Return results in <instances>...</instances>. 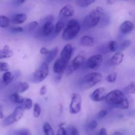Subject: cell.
<instances>
[{
	"mask_svg": "<svg viewBox=\"0 0 135 135\" xmlns=\"http://www.w3.org/2000/svg\"><path fill=\"white\" fill-rule=\"evenodd\" d=\"M24 113H25V109L22 108L21 105L17 106L15 108L14 111L3 120L2 123L3 125L5 127H8L18 122L22 118Z\"/></svg>",
	"mask_w": 135,
	"mask_h": 135,
	"instance_id": "cell-7",
	"label": "cell"
},
{
	"mask_svg": "<svg viewBox=\"0 0 135 135\" xmlns=\"http://www.w3.org/2000/svg\"><path fill=\"white\" fill-rule=\"evenodd\" d=\"M65 22L63 20H59L54 25V31H53L52 36L54 37H56L63 30V29L65 28Z\"/></svg>",
	"mask_w": 135,
	"mask_h": 135,
	"instance_id": "cell-21",
	"label": "cell"
},
{
	"mask_svg": "<svg viewBox=\"0 0 135 135\" xmlns=\"http://www.w3.org/2000/svg\"><path fill=\"white\" fill-rule=\"evenodd\" d=\"M86 61V56L84 53H80L76 55L71 62H69L67 69L66 73L67 76L72 75L74 72L77 71L80 68Z\"/></svg>",
	"mask_w": 135,
	"mask_h": 135,
	"instance_id": "cell-6",
	"label": "cell"
},
{
	"mask_svg": "<svg viewBox=\"0 0 135 135\" xmlns=\"http://www.w3.org/2000/svg\"><path fill=\"white\" fill-rule=\"evenodd\" d=\"M38 26V22L37 21H32L25 26V27L24 28V30L26 32H31L35 30Z\"/></svg>",
	"mask_w": 135,
	"mask_h": 135,
	"instance_id": "cell-33",
	"label": "cell"
},
{
	"mask_svg": "<svg viewBox=\"0 0 135 135\" xmlns=\"http://www.w3.org/2000/svg\"><path fill=\"white\" fill-rule=\"evenodd\" d=\"M50 50H49L48 48H47V47H42V48L40 50V54H41V55H47V54H49V52H50Z\"/></svg>",
	"mask_w": 135,
	"mask_h": 135,
	"instance_id": "cell-43",
	"label": "cell"
},
{
	"mask_svg": "<svg viewBox=\"0 0 135 135\" xmlns=\"http://www.w3.org/2000/svg\"><path fill=\"white\" fill-rule=\"evenodd\" d=\"M13 55H14V53L13 50L7 45L4 46L2 50H0V59L11 58L13 56Z\"/></svg>",
	"mask_w": 135,
	"mask_h": 135,
	"instance_id": "cell-19",
	"label": "cell"
},
{
	"mask_svg": "<svg viewBox=\"0 0 135 135\" xmlns=\"http://www.w3.org/2000/svg\"><path fill=\"white\" fill-rule=\"evenodd\" d=\"M14 79V75H13L11 72L7 71L6 72H4L2 75V83L5 85H8L10 84Z\"/></svg>",
	"mask_w": 135,
	"mask_h": 135,
	"instance_id": "cell-23",
	"label": "cell"
},
{
	"mask_svg": "<svg viewBox=\"0 0 135 135\" xmlns=\"http://www.w3.org/2000/svg\"><path fill=\"white\" fill-rule=\"evenodd\" d=\"M10 98L13 103L17 104H22L25 100V98L21 96V94H18L17 92H15L11 94L10 96Z\"/></svg>",
	"mask_w": 135,
	"mask_h": 135,
	"instance_id": "cell-24",
	"label": "cell"
},
{
	"mask_svg": "<svg viewBox=\"0 0 135 135\" xmlns=\"http://www.w3.org/2000/svg\"><path fill=\"white\" fill-rule=\"evenodd\" d=\"M108 112L106 109H102V110H100V112H99V113H98V119H102L104 117H106V115H108Z\"/></svg>",
	"mask_w": 135,
	"mask_h": 135,
	"instance_id": "cell-41",
	"label": "cell"
},
{
	"mask_svg": "<svg viewBox=\"0 0 135 135\" xmlns=\"http://www.w3.org/2000/svg\"><path fill=\"white\" fill-rule=\"evenodd\" d=\"M134 28L133 22L130 21H125L120 25L119 30L123 34H128L131 32Z\"/></svg>",
	"mask_w": 135,
	"mask_h": 135,
	"instance_id": "cell-17",
	"label": "cell"
},
{
	"mask_svg": "<svg viewBox=\"0 0 135 135\" xmlns=\"http://www.w3.org/2000/svg\"><path fill=\"white\" fill-rule=\"evenodd\" d=\"M58 53H59V47H55L54 48H53L52 50H50L49 54L46 55V57L44 62H46L47 64H50L51 62H52L54 61L55 57L57 55Z\"/></svg>",
	"mask_w": 135,
	"mask_h": 135,
	"instance_id": "cell-20",
	"label": "cell"
},
{
	"mask_svg": "<svg viewBox=\"0 0 135 135\" xmlns=\"http://www.w3.org/2000/svg\"><path fill=\"white\" fill-rule=\"evenodd\" d=\"M94 44L95 39L90 36H83L80 40V44L83 47H92Z\"/></svg>",
	"mask_w": 135,
	"mask_h": 135,
	"instance_id": "cell-18",
	"label": "cell"
},
{
	"mask_svg": "<svg viewBox=\"0 0 135 135\" xmlns=\"http://www.w3.org/2000/svg\"><path fill=\"white\" fill-rule=\"evenodd\" d=\"M33 116L35 118H38L40 116L41 112V106L38 103H35L33 104Z\"/></svg>",
	"mask_w": 135,
	"mask_h": 135,
	"instance_id": "cell-32",
	"label": "cell"
},
{
	"mask_svg": "<svg viewBox=\"0 0 135 135\" xmlns=\"http://www.w3.org/2000/svg\"><path fill=\"white\" fill-rule=\"evenodd\" d=\"M43 131L45 135H55V132L49 123L46 122L43 125Z\"/></svg>",
	"mask_w": 135,
	"mask_h": 135,
	"instance_id": "cell-27",
	"label": "cell"
},
{
	"mask_svg": "<svg viewBox=\"0 0 135 135\" xmlns=\"http://www.w3.org/2000/svg\"><path fill=\"white\" fill-rule=\"evenodd\" d=\"M83 100L79 94L73 93L71 95V102L69 104V112L72 115L78 114L82 109Z\"/></svg>",
	"mask_w": 135,
	"mask_h": 135,
	"instance_id": "cell-8",
	"label": "cell"
},
{
	"mask_svg": "<svg viewBox=\"0 0 135 135\" xmlns=\"http://www.w3.org/2000/svg\"><path fill=\"white\" fill-rule=\"evenodd\" d=\"M105 101L107 104L120 109H127L129 108V102L125 94L119 90H113L107 93Z\"/></svg>",
	"mask_w": 135,
	"mask_h": 135,
	"instance_id": "cell-1",
	"label": "cell"
},
{
	"mask_svg": "<svg viewBox=\"0 0 135 135\" xmlns=\"http://www.w3.org/2000/svg\"><path fill=\"white\" fill-rule=\"evenodd\" d=\"M13 135H32V134L29 129L23 128V129H20L15 131L13 132Z\"/></svg>",
	"mask_w": 135,
	"mask_h": 135,
	"instance_id": "cell-34",
	"label": "cell"
},
{
	"mask_svg": "<svg viewBox=\"0 0 135 135\" xmlns=\"http://www.w3.org/2000/svg\"><path fill=\"white\" fill-rule=\"evenodd\" d=\"M117 73L116 72H112L109 73L105 78V80L109 83H114L117 80Z\"/></svg>",
	"mask_w": 135,
	"mask_h": 135,
	"instance_id": "cell-36",
	"label": "cell"
},
{
	"mask_svg": "<svg viewBox=\"0 0 135 135\" xmlns=\"http://www.w3.org/2000/svg\"><path fill=\"white\" fill-rule=\"evenodd\" d=\"M107 47H108V50L109 52H115V51H117L118 50V44H117V42L116 41L111 40L108 42V44H107Z\"/></svg>",
	"mask_w": 135,
	"mask_h": 135,
	"instance_id": "cell-25",
	"label": "cell"
},
{
	"mask_svg": "<svg viewBox=\"0 0 135 135\" xmlns=\"http://www.w3.org/2000/svg\"><path fill=\"white\" fill-rule=\"evenodd\" d=\"M124 92L128 94H135V82H131L124 88Z\"/></svg>",
	"mask_w": 135,
	"mask_h": 135,
	"instance_id": "cell-28",
	"label": "cell"
},
{
	"mask_svg": "<svg viewBox=\"0 0 135 135\" xmlns=\"http://www.w3.org/2000/svg\"><path fill=\"white\" fill-rule=\"evenodd\" d=\"M115 1H128V0H115Z\"/></svg>",
	"mask_w": 135,
	"mask_h": 135,
	"instance_id": "cell-51",
	"label": "cell"
},
{
	"mask_svg": "<svg viewBox=\"0 0 135 135\" xmlns=\"http://www.w3.org/2000/svg\"><path fill=\"white\" fill-rule=\"evenodd\" d=\"M10 19L7 16L0 15V28H6L9 26Z\"/></svg>",
	"mask_w": 135,
	"mask_h": 135,
	"instance_id": "cell-30",
	"label": "cell"
},
{
	"mask_svg": "<svg viewBox=\"0 0 135 135\" xmlns=\"http://www.w3.org/2000/svg\"><path fill=\"white\" fill-rule=\"evenodd\" d=\"M73 47L71 44H67L63 47L60 53L59 59L65 64L68 65L73 54Z\"/></svg>",
	"mask_w": 135,
	"mask_h": 135,
	"instance_id": "cell-11",
	"label": "cell"
},
{
	"mask_svg": "<svg viewBox=\"0 0 135 135\" xmlns=\"http://www.w3.org/2000/svg\"><path fill=\"white\" fill-rule=\"evenodd\" d=\"M98 126V122L96 120H92L87 125V129H88L89 131H92L94 129H96V128Z\"/></svg>",
	"mask_w": 135,
	"mask_h": 135,
	"instance_id": "cell-38",
	"label": "cell"
},
{
	"mask_svg": "<svg viewBox=\"0 0 135 135\" xmlns=\"http://www.w3.org/2000/svg\"><path fill=\"white\" fill-rule=\"evenodd\" d=\"M33 104H33L32 99L29 98H25V100H24L21 106L25 110H29L33 107Z\"/></svg>",
	"mask_w": 135,
	"mask_h": 135,
	"instance_id": "cell-29",
	"label": "cell"
},
{
	"mask_svg": "<svg viewBox=\"0 0 135 135\" xmlns=\"http://www.w3.org/2000/svg\"><path fill=\"white\" fill-rule=\"evenodd\" d=\"M10 30L11 32L15 33V34H18V33L23 32L25 31V30H24V28L22 27V26H13V27L11 28Z\"/></svg>",
	"mask_w": 135,
	"mask_h": 135,
	"instance_id": "cell-39",
	"label": "cell"
},
{
	"mask_svg": "<svg viewBox=\"0 0 135 135\" xmlns=\"http://www.w3.org/2000/svg\"><path fill=\"white\" fill-rule=\"evenodd\" d=\"M39 92L41 96H45L47 94V87H46V86L43 85L42 86H41Z\"/></svg>",
	"mask_w": 135,
	"mask_h": 135,
	"instance_id": "cell-44",
	"label": "cell"
},
{
	"mask_svg": "<svg viewBox=\"0 0 135 135\" xmlns=\"http://www.w3.org/2000/svg\"><path fill=\"white\" fill-rule=\"evenodd\" d=\"M75 12L74 7L71 4H67L60 9L59 16L61 18H69L73 17L75 14Z\"/></svg>",
	"mask_w": 135,
	"mask_h": 135,
	"instance_id": "cell-13",
	"label": "cell"
},
{
	"mask_svg": "<svg viewBox=\"0 0 135 135\" xmlns=\"http://www.w3.org/2000/svg\"><path fill=\"white\" fill-rule=\"evenodd\" d=\"M26 1V0H14V5L19 6V5H22Z\"/></svg>",
	"mask_w": 135,
	"mask_h": 135,
	"instance_id": "cell-45",
	"label": "cell"
},
{
	"mask_svg": "<svg viewBox=\"0 0 135 135\" xmlns=\"http://www.w3.org/2000/svg\"><path fill=\"white\" fill-rule=\"evenodd\" d=\"M131 44V41L129 40H123L119 45L118 44V50L119 51H123V50H126L127 48L130 46Z\"/></svg>",
	"mask_w": 135,
	"mask_h": 135,
	"instance_id": "cell-35",
	"label": "cell"
},
{
	"mask_svg": "<svg viewBox=\"0 0 135 135\" xmlns=\"http://www.w3.org/2000/svg\"><path fill=\"white\" fill-rule=\"evenodd\" d=\"M54 25L51 21H42V25L36 32L37 36L48 37L52 35Z\"/></svg>",
	"mask_w": 135,
	"mask_h": 135,
	"instance_id": "cell-9",
	"label": "cell"
},
{
	"mask_svg": "<svg viewBox=\"0 0 135 135\" xmlns=\"http://www.w3.org/2000/svg\"><path fill=\"white\" fill-rule=\"evenodd\" d=\"M134 1H135V0H134Z\"/></svg>",
	"mask_w": 135,
	"mask_h": 135,
	"instance_id": "cell-52",
	"label": "cell"
},
{
	"mask_svg": "<svg viewBox=\"0 0 135 135\" xmlns=\"http://www.w3.org/2000/svg\"><path fill=\"white\" fill-rule=\"evenodd\" d=\"M96 1V0H76L77 5L83 8L88 7Z\"/></svg>",
	"mask_w": 135,
	"mask_h": 135,
	"instance_id": "cell-31",
	"label": "cell"
},
{
	"mask_svg": "<svg viewBox=\"0 0 135 135\" xmlns=\"http://www.w3.org/2000/svg\"><path fill=\"white\" fill-rule=\"evenodd\" d=\"M67 131V130H66ZM67 135H80L78 129L74 126L69 127L67 131Z\"/></svg>",
	"mask_w": 135,
	"mask_h": 135,
	"instance_id": "cell-37",
	"label": "cell"
},
{
	"mask_svg": "<svg viewBox=\"0 0 135 135\" xmlns=\"http://www.w3.org/2000/svg\"><path fill=\"white\" fill-rule=\"evenodd\" d=\"M124 59V54L121 51L117 50L110 59V63L113 66H117L121 64Z\"/></svg>",
	"mask_w": 135,
	"mask_h": 135,
	"instance_id": "cell-16",
	"label": "cell"
},
{
	"mask_svg": "<svg viewBox=\"0 0 135 135\" xmlns=\"http://www.w3.org/2000/svg\"><path fill=\"white\" fill-rule=\"evenodd\" d=\"M59 110H60L61 113H62V112H63V105H62L61 104H60V105H59Z\"/></svg>",
	"mask_w": 135,
	"mask_h": 135,
	"instance_id": "cell-50",
	"label": "cell"
},
{
	"mask_svg": "<svg viewBox=\"0 0 135 135\" xmlns=\"http://www.w3.org/2000/svg\"><path fill=\"white\" fill-rule=\"evenodd\" d=\"M67 66V65L65 64L57 59L53 65V71L55 75H63V73L66 71Z\"/></svg>",
	"mask_w": 135,
	"mask_h": 135,
	"instance_id": "cell-14",
	"label": "cell"
},
{
	"mask_svg": "<svg viewBox=\"0 0 135 135\" xmlns=\"http://www.w3.org/2000/svg\"><path fill=\"white\" fill-rule=\"evenodd\" d=\"M27 15L23 13H16L13 15L10 19V22L14 25H21L27 20Z\"/></svg>",
	"mask_w": 135,
	"mask_h": 135,
	"instance_id": "cell-15",
	"label": "cell"
},
{
	"mask_svg": "<svg viewBox=\"0 0 135 135\" xmlns=\"http://www.w3.org/2000/svg\"><path fill=\"white\" fill-rule=\"evenodd\" d=\"M103 63V56L101 54H96L88 58L84 63L86 67L91 70H97Z\"/></svg>",
	"mask_w": 135,
	"mask_h": 135,
	"instance_id": "cell-10",
	"label": "cell"
},
{
	"mask_svg": "<svg viewBox=\"0 0 135 135\" xmlns=\"http://www.w3.org/2000/svg\"><path fill=\"white\" fill-rule=\"evenodd\" d=\"M98 135H108V131L105 128H102L99 131Z\"/></svg>",
	"mask_w": 135,
	"mask_h": 135,
	"instance_id": "cell-46",
	"label": "cell"
},
{
	"mask_svg": "<svg viewBox=\"0 0 135 135\" xmlns=\"http://www.w3.org/2000/svg\"><path fill=\"white\" fill-rule=\"evenodd\" d=\"M103 75L100 73H89L80 80L79 86L82 90H88L92 88L102 80Z\"/></svg>",
	"mask_w": 135,
	"mask_h": 135,
	"instance_id": "cell-4",
	"label": "cell"
},
{
	"mask_svg": "<svg viewBox=\"0 0 135 135\" xmlns=\"http://www.w3.org/2000/svg\"><path fill=\"white\" fill-rule=\"evenodd\" d=\"M109 22H110V18L108 15L104 13L100 17V21L98 25H100L101 27H104V26H108Z\"/></svg>",
	"mask_w": 135,
	"mask_h": 135,
	"instance_id": "cell-26",
	"label": "cell"
},
{
	"mask_svg": "<svg viewBox=\"0 0 135 135\" xmlns=\"http://www.w3.org/2000/svg\"><path fill=\"white\" fill-rule=\"evenodd\" d=\"M30 88V85L26 82H18L16 85V91L18 94H22L26 92Z\"/></svg>",
	"mask_w": 135,
	"mask_h": 135,
	"instance_id": "cell-22",
	"label": "cell"
},
{
	"mask_svg": "<svg viewBox=\"0 0 135 135\" xmlns=\"http://www.w3.org/2000/svg\"><path fill=\"white\" fill-rule=\"evenodd\" d=\"M107 90L104 87H99L95 89L90 95V99L94 102H100L105 100Z\"/></svg>",
	"mask_w": 135,
	"mask_h": 135,
	"instance_id": "cell-12",
	"label": "cell"
},
{
	"mask_svg": "<svg viewBox=\"0 0 135 135\" xmlns=\"http://www.w3.org/2000/svg\"><path fill=\"white\" fill-rule=\"evenodd\" d=\"M104 12V9L102 7H97L93 9L90 13L85 16L81 25V28L84 30H87L98 26L100 22V17Z\"/></svg>",
	"mask_w": 135,
	"mask_h": 135,
	"instance_id": "cell-2",
	"label": "cell"
},
{
	"mask_svg": "<svg viewBox=\"0 0 135 135\" xmlns=\"http://www.w3.org/2000/svg\"><path fill=\"white\" fill-rule=\"evenodd\" d=\"M57 135H67V131L66 129L63 127V126H59V128L58 129Z\"/></svg>",
	"mask_w": 135,
	"mask_h": 135,
	"instance_id": "cell-42",
	"label": "cell"
},
{
	"mask_svg": "<svg viewBox=\"0 0 135 135\" xmlns=\"http://www.w3.org/2000/svg\"><path fill=\"white\" fill-rule=\"evenodd\" d=\"M9 70V65L6 62H0V72H6Z\"/></svg>",
	"mask_w": 135,
	"mask_h": 135,
	"instance_id": "cell-40",
	"label": "cell"
},
{
	"mask_svg": "<svg viewBox=\"0 0 135 135\" xmlns=\"http://www.w3.org/2000/svg\"><path fill=\"white\" fill-rule=\"evenodd\" d=\"M4 117L3 112V107L0 105V119H2Z\"/></svg>",
	"mask_w": 135,
	"mask_h": 135,
	"instance_id": "cell-47",
	"label": "cell"
},
{
	"mask_svg": "<svg viewBox=\"0 0 135 135\" xmlns=\"http://www.w3.org/2000/svg\"><path fill=\"white\" fill-rule=\"evenodd\" d=\"M49 72H50V69H49L48 64L46 62H44L32 73L31 81L36 84L42 83L47 77L49 75Z\"/></svg>",
	"mask_w": 135,
	"mask_h": 135,
	"instance_id": "cell-5",
	"label": "cell"
},
{
	"mask_svg": "<svg viewBox=\"0 0 135 135\" xmlns=\"http://www.w3.org/2000/svg\"><path fill=\"white\" fill-rule=\"evenodd\" d=\"M115 2H116L115 0H106V3L108 5H112V4L114 3Z\"/></svg>",
	"mask_w": 135,
	"mask_h": 135,
	"instance_id": "cell-48",
	"label": "cell"
},
{
	"mask_svg": "<svg viewBox=\"0 0 135 135\" xmlns=\"http://www.w3.org/2000/svg\"><path fill=\"white\" fill-rule=\"evenodd\" d=\"M113 135H122V134H121V133H120V132L116 131V132H115L114 133H113Z\"/></svg>",
	"mask_w": 135,
	"mask_h": 135,
	"instance_id": "cell-49",
	"label": "cell"
},
{
	"mask_svg": "<svg viewBox=\"0 0 135 135\" xmlns=\"http://www.w3.org/2000/svg\"><path fill=\"white\" fill-rule=\"evenodd\" d=\"M81 30V25L76 18H73L68 22L62 34V38L65 41L75 39Z\"/></svg>",
	"mask_w": 135,
	"mask_h": 135,
	"instance_id": "cell-3",
	"label": "cell"
}]
</instances>
